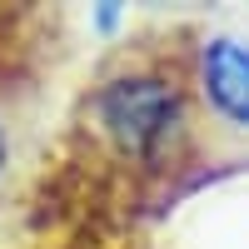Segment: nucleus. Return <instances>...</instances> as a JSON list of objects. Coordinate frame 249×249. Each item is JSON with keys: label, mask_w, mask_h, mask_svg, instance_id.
<instances>
[{"label": "nucleus", "mask_w": 249, "mask_h": 249, "mask_svg": "<svg viewBox=\"0 0 249 249\" xmlns=\"http://www.w3.org/2000/svg\"><path fill=\"white\" fill-rule=\"evenodd\" d=\"M90 115L115 155L130 164H164L190 135V95L164 70H120L95 90Z\"/></svg>", "instance_id": "obj_1"}, {"label": "nucleus", "mask_w": 249, "mask_h": 249, "mask_svg": "<svg viewBox=\"0 0 249 249\" xmlns=\"http://www.w3.org/2000/svg\"><path fill=\"white\" fill-rule=\"evenodd\" d=\"M5 164H10V135H5V120H0V179H5Z\"/></svg>", "instance_id": "obj_3"}, {"label": "nucleus", "mask_w": 249, "mask_h": 249, "mask_svg": "<svg viewBox=\"0 0 249 249\" xmlns=\"http://www.w3.org/2000/svg\"><path fill=\"white\" fill-rule=\"evenodd\" d=\"M195 85H199V100L224 124L249 130V35H234V30L204 35L195 50Z\"/></svg>", "instance_id": "obj_2"}]
</instances>
